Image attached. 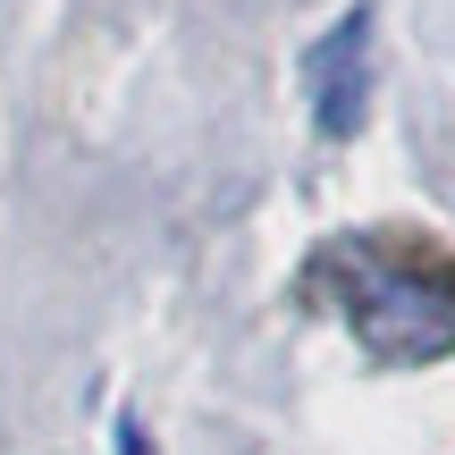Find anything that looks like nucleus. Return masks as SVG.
<instances>
[{"mask_svg":"<svg viewBox=\"0 0 455 455\" xmlns=\"http://www.w3.org/2000/svg\"><path fill=\"white\" fill-rule=\"evenodd\" d=\"M346 321L379 355H447L455 346V270H405V261H371L346 278Z\"/></svg>","mask_w":455,"mask_h":455,"instance_id":"nucleus-1","label":"nucleus"},{"mask_svg":"<svg viewBox=\"0 0 455 455\" xmlns=\"http://www.w3.org/2000/svg\"><path fill=\"white\" fill-rule=\"evenodd\" d=\"M118 455H152V447H144V430H135V422L118 430Z\"/></svg>","mask_w":455,"mask_h":455,"instance_id":"nucleus-3","label":"nucleus"},{"mask_svg":"<svg viewBox=\"0 0 455 455\" xmlns=\"http://www.w3.org/2000/svg\"><path fill=\"white\" fill-rule=\"evenodd\" d=\"M312 110L329 135H355L371 118V9H346L338 34L312 51Z\"/></svg>","mask_w":455,"mask_h":455,"instance_id":"nucleus-2","label":"nucleus"}]
</instances>
